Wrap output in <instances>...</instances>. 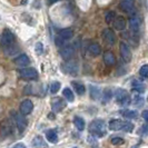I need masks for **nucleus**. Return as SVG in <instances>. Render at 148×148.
Segmentation results:
<instances>
[{
    "mask_svg": "<svg viewBox=\"0 0 148 148\" xmlns=\"http://www.w3.org/2000/svg\"><path fill=\"white\" fill-rule=\"evenodd\" d=\"M89 132L90 134L95 135L97 137H104L107 134V128L106 124L103 119H95L90 123L89 125Z\"/></svg>",
    "mask_w": 148,
    "mask_h": 148,
    "instance_id": "obj_1",
    "label": "nucleus"
},
{
    "mask_svg": "<svg viewBox=\"0 0 148 148\" xmlns=\"http://www.w3.org/2000/svg\"><path fill=\"white\" fill-rule=\"evenodd\" d=\"M114 96H115L117 104L120 105V106H128L132 103V98L125 89L117 88L114 92Z\"/></svg>",
    "mask_w": 148,
    "mask_h": 148,
    "instance_id": "obj_2",
    "label": "nucleus"
},
{
    "mask_svg": "<svg viewBox=\"0 0 148 148\" xmlns=\"http://www.w3.org/2000/svg\"><path fill=\"white\" fill-rule=\"evenodd\" d=\"M1 45L3 48H8L15 45V36L14 34L8 29H5L1 35Z\"/></svg>",
    "mask_w": 148,
    "mask_h": 148,
    "instance_id": "obj_3",
    "label": "nucleus"
},
{
    "mask_svg": "<svg viewBox=\"0 0 148 148\" xmlns=\"http://www.w3.org/2000/svg\"><path fill=\"white\" fill-rule=\"evenodd\" d=\"M19 75L22 79H36L38 77L37 70L31 67H23L22 69H20Z\"/></svg>",
    "mask_w": 148,
    "mask_h": 148,
    "instance_id": "obj_4",
    "label": "nucleus"
},
{
    "mask_svg": "<svg viewBox=\"0 0 148 148\" xmlns=\"http://www.w3.org/2000/svg\"><path fill=\"white\" fill-rule=\"evenodd\" d=\"M62 70L68 75L76 76V75L78 74L79 67L77 65V62H75L74 60H67L66 64L62 65Z\"/></svg>",
    "mask_w": 148,
    "mask_h": 148,
    "instance_id": "obj_5",
    "label": "nucleus"
},
{
    "mask_svg": "<svg viewBox=\"0 0 148 148\" xmlns=\"http://www.w3.org/2000/svg\"><path fill=\"white\" fill-rule=\"evenodd\" d=\"M25 115L23 114H19V112H16V111H12V117L15 119L16 126L17 128L20 130V132H23L27 127V120L23 117Z\"/></svg>",
    "mask_w": 148,
    "mask_h": 148,
    "instance_id": "obj_6",
    "label": "nucleus"
},
{
    "mask_svg": "<svg viewBox=\"0 0 148 148\" xmlns=\"http://www.w3.org/2000/svg\"><path fill=\"white\" fill-rule=\"evenodd\" d=\"M119 51H120V56L124 59V61L129 62L132 60V51H130V49H129V47L126 42L121 41L119 44Z\"/></svg>",
    "mask_w": 148,
    "mask_h": 148,
    "instance_id": "obj_7",
    "label": "nucleus"
},
{
    "mask_svg": "<svg viewBox=\"0 0 148 148\" xmlns=\"http://www.w3.org/2000/svg\"><path fill=\"white\" fill-rule=\"evenodd\" d=\"M103 38H104V40L108 45H115L116 44V40H117L115 32L110 28L104 29V31H103Z\"/></svg>",
    "mask_w": 148,
    "mask_h": 148,
    "instance_id": "obj_8",
    "label": "nucleus"
},
{
    "mask_svg": "<svg viewBox=\"0 0 148 148\" xmlns=\"http://www.w3.org/2000/svg\"><path fill=\"white\" fill-rule=\"evenodd\" d=\"M128 25H129V28L133 31V34H138L139 29H140V19L137 17V16H133L129 18L128 20Z\"/></svg>",
    "mask_w": 148,
    "mask_h": 148,
    "instance_id": "obj_9",
    "label": "nucleus"
},
{
    "mask_svg": "<svg viewBox=\"0 0 148 148\" xmlns=\"http://www.w3.org/2000/svg\"><path fill=\"white\" fill-rule=\"evenodd\" d=\"M66 107V103L59 98V97H55L51 100V109L53 112H59L60 110H62Z\"/></svg>",
    "mask_w": 148,
    "mask_h": 148,
    "instance_id": "obj_10",
    "label": "nucleus"
},
{
    "mask_svg": "<svg viewBox=\"0 0 148 148\" xmlns=\"http://www.w3.org/2000/svg\"><path fill=\"white\" fill-rule=\"evenodd\" d=\"M34 109V104L30 99H25L22 100L21 104H20V112L23 114L25 116L26 115H29L31 114V111Z\"/></svg>",
    "mask_w": 148,
    "mask_h": 148,
    "instance_id": "obj_11",
    "label": "nucleus"
},
{
    "mask_svg": "<svg viewBox=\"0 0 148 148\" xmlns=\"http://www.w3.org/2000/svg\"><path fill=\"white\" fill-rule=\"evenodd\" d=\"M75 55V49L73 46H66L60 50V56L65 60H70L73 59Z\"/></svg>",
    "mask_w": 148,
    "mask_h": 148,
    "instance_id": "obj_12",
    "label": "nucleus"
},
{
    "mask_svg": "<svg viewBox=\"0 0 148 148\" xmlns=\"http://www.w3.org/2000/svg\"><path fill=\"white\" fill-rule=\"evenodd\" d=\"M119 7L124 12L130 14L134 10V0H120Z\"/></svg>",
    "mask_w": 148,
    "mask_h": 148,
    "instance_id": "obj_13",
    "label": "nucleus"
},
{
    "mask_svg": "<svg viewBox=\"0 0 148 148\" xmlns=\"http://www.w3.org/2000/svg\"><path fill=\"white\" fill-rule=\"evenodd\" d=\"M127 26V22H126V19L124 18V17H121V16H118V17H116L115 18V20H114V27H115V29L116 30H125Z\"/></svg>",
    "mask_w": 148,
    "mask_h": 148,
    "instance_id": "obj_14",
    "label": "nucleus"
},
{
    "mask_svg": "<svg viewBox=\"0 0 148 148\" xmlns=\"http://www.w3.org/2000/svg\"><path fill=\"white\" fill-rule=\"evenodd\" d=\"M15 64L17 65V66L23 68V67L29 66L30 59L27 55H20V56H18V57L15 59Z\"/></svg>",
    "mask_w": 148,
    "mask_h": 148,
    "instance_id": "obj_15",
    "label": "nucleus"
},
{
    "mask_svg": "<svg viewBox=\"0 0 148 148\" xmlns=\"http://www.w3.org/2000/svg\"><path fill=\"white\" fill-rule=\"evenodd\" d=\"M104 62L106 66H114L116 64V57L114 56V53L110 51H106L104 53Z\"/></svg>",
    "mask_w": 148,
    "mask_h": 148,
    "instance_id": "obj_16",
    "label": "nucleus"
},
{
    "mask_svg": "<svg viewBox=\"0 0 148 148\" xmlns=\"http://www.w3.org/2000/svg\"><path fill=\"white\" fill-rule=\"evenodd\" d=\"M88 49L90 55L94 56V57H97V56H99L101 53V47H100V45L97 44V42H92V44L89 45Z\"/></svg>",
    "mask_w": 148,
    "mask_h": 148,
    "instance_id": "obj_17",
    "label": "nucleus"
},
{
    "mask_svg": "<svg viewBox=\"0 0 148 148\" xmlns=\"http://www.w3.org/2000/svg\"><path fill=\"white\" fill-rule=\"evenodd\" d=\"M124 125V121L120 120V119H111L109 121V129L110 130H121Z\"/></svg>",
    "mask_w": 148,
    "mask_h": 148,
    "instance_id": "obj_18",
    "label": "nucleus"
},
{
    "mask_svg": "<svg viewBox=\"0 0 148 148\" xmlns=\"http://www.w3.org/2000/svg\"><path fill=\"white\" fill-rule=\"evenodd\" d=\"M46 138H47V140L49 141V143L56 144V143H58V134H57V132L55 129H49L46 133Z\"/></svg>",
    "mask_w": 148,
    "mask_h": 148,
    "instance_id": "obj_19",
    "label": "nucleus"
},
{
    "mask_svg": "<svg viewBox=\"0 0 148 148\" xmlns=\"http://www.w3.org/2000/svg\"><path fill=\"white\" fill-rule=\"evenodd\" d=\"M89 91H90V96L94 100H98L101 98V91H100V88L97 87V86H90L89 87Z\"/></svg>",
    "mask_w": 148,
    "mask_h": 148,
    "instance_id": "obj_20",
    "label": "nucleus"
},
{
    "mask_svg": "<svg viewBox=\"0 0 148 148\" xmlns=\"http://www.w3.org/2000/svg\"><path fill=\"white\" fill-rule=\"evenodd\" d=\"M71 86L74 87L75 91H76L78 95H84V94H85V91H86V88H85V86L82 85V82H71Z\"/></svg>",
    "mask_w": 148,
    "mask_h": 148,
    "instance_id": "obj_21",
    "label": "nucleus"
},
{
    "mask_svg": "<svg viewBox=\"0 0 148 148\" xmlns=\"http://www.w3.org/2000/svg\"><path fill=\"white\" fill-rule=\"evenodd\" d=\"M34 147H47V144L45 143L44 138L41 136H36L34 139H32V144H31Z\"/></svg>",
    "mask_w": 148,
    "mask_h": 148,
    "instance_id": "obj_22",
    "label": "nucleus"
},
{
    "mask_svg": "<svg viewBox=\"0 0 148 148\" xmlns=\"http://www.w3.org/2000/svg\"><path fill=\"white\" fill-rule=\"evenodd\" d=\"M59 35L64 38V39L69 40V39H71L73 36H74V31H73V29H70V28H65V29L60 30Z\"/></svg>",
    "mask_w": 148,
    "mask_h": 148,
    "instance_id": "obj_23",
    "label": "nucleus"
},
{
    "mask_svg": "<svg viewBox=\"0 0 148 148\" xmlns=\"http://www.w3.org/2000/svg\"><path fill=\"white\" fill-rule=\"evenodd\" d=\"M74 125L78 130L82 132V130L85 129V120L82 117H79V116H76L74 118Z\"/></svg>",
    "mask_w": 148,
    "mask_h": 148,
    "instance_id": "obj_24",
    "label": "nucleus"
},
{
    "mask_svg": "<svg viewBox=\"0 0 148 148\" xmlns=\"http://www.w3.org/2000/svg\"><path fill=\"white\" fill-rule=\"evenodd\" d=\"M120 114H121L124 117H126V118H128V119H135V118H137V116H138L137 111H136V110H130V109H125V110H121V111H120Z\"/></svg>",
    "mask_w": 148,
    "mask_h": 148,
    "instance_id": "obj_25",
    "label": "nucleus"
},
{
    "mask_svg": "<svg viewBox=\"0 0 148 148\" xmlns=\"http://www.w3.org/2000/svg\"><path fill=\"white\" fill-rule=\"evenodd\" d=\"M62 95L65 96V98H66L68 101H74V100H75L74 92H73V90H71L70 88H65V89H64Z\"/></svg>",
    "mask_w": 148,
    "mask_h": 148,
    "instance_id": "obj_26",
    "label": "nucleus"
},
{
    "mask_svg": "<svg viewBox=\"0 0 148 148\" xmlns=\"http://www.w3.org/2000/svg\"><path fill=\"white\" fill-rule=\"evenodd\" d=\"M114 96L112 95V92H111L110 89H105L104 90V94H103V99H101V101H103V104H106V103H108L109 100L111 99V97Z\"/></svg>",
    "mask_w": 148,
    "mask_h": 148,
    "instance_id": "obj_27",
    "label": "nucleus"
},
{
    "mask_svg": "<svg viewBox=\"0 0 148 148\" xmlns=\"http://www.w3.org/2000/svg\"><path fill=\"white\" fill-rule=\"evenodd\" d=\"M133 89L134 90H136L137 92H139V94H143L144 91H145V85L144 84H141V82H133Z\"/></svg>",
    "mask_w": 148,
    "mask_h": 148,
    "instance_id": "obj_28",
    "label": "nucleus"
},
{
    "mask_svg": "<svg viewBox=\"0 0 148 148\" xmlns=\"http://www.w3.org/2000/svg\"><path fill=\"white\" fill-rule=\"evenodd\" d=\"M123 132H126V133H132L134 130V125L129 121H124V125L121 128Z\"/></svg>",
    "mask_w": 148,
    "mask_h": 148,
    "instance_id": "obj_29",
    "label": "nucleus"
},
{
    "mask_svg": "<svg viewBox=\"0 0 148 148\" xmlns=\"http://www.w3.org/2000/svg\"><path fill=\"white\" fill-rule=\"evenodd\" d=\"M115 18H116V12L115 11H108L107 14H106V17H105V20L107 23H110L115 20Z\"/></svg>",
    "mask_w": 148,
    "mask_h": 148,
    "instance_id": "obj_30",
    "label": "nucleus"
},
{
    "mask_svg": "<svg viewBox=\"0 0 148 148\" xmlns=\"http://www.w3.org/2000/svg\"><path fill=\"white\" fill-rule=\"evenodd\" d=\"M133 100H134V103H135V105L138 106V107H141V106H144V104H145V99L141 96H139V95L134 97Z\"/></svg>",
    "mask_w": 148,
    "mask_h": 148,
    "instance_id": "obj_31",
    "label": "nucleus"
},
{
    "mask_svg": "<svg viewBox=\"0 0 148 148\" xmlns=\"http://www.w3.org/2000/svg\"><path fill=\"white\" fill-rule=\"evenodd\" d=\"M139 75H140L143 78L147 79L148 78V65H144V66L140 67V69H139Z\"/></svg>",
    "mask_w": 148,
    "mask_h": 148,
    "instance_id": "obj_32",
    "label": "nucleus"
},
{
    "mask_svg": "<svg viewBox=\"0 0 148 148\" xmlns=\"http://www.w3.org/2000/svg\"><path fill=\"white\" fill-rule=\"evenodd\" d=\"M59 89H60V82H53L51 85H50V92H51V94H56Z\"/></svg>",
    "mask_w": 148,
    "mask_h": 148,
    "instance_id": "obj_33",
    "label": "nucleus"
},
{
    "mask_svg": "<svg viewBox=\"0 0 148 148\" xmlns=\"http://www.w3.org/2000/svg\"><path fill=\"white\" fill-rule=\"evenodd\" d=\"M125 143V140L121 138V137H114L111 138V144L115 145V146H119V145H123Z\"/></svg>",
    "mask_w": 148,
    "mask_h": 148,
    "instance_id": "obj_34",
    "label": "nucleus"
},
{
    "mask_svg": "<svg viewBox=\"0 0 148 148\" xmlns=\"http://www.w3.org/2000/svg\"><path fill=\"white\" fill-rule=\"evenodd\" d=\"M35 49H36V52L38 55H41L44 52V46H42L41 42H37L36 46H35Z\"/></svg>",
    "mask_w": 148,
    "mask_h": 148,
    "instance_id": "obj_35",
    "label": "nucleus"
},
{
    "mask_svg": "<svg viewBox=\"0 0 148 148\" xmlns=\"http://www.w3.org/2000/svg\"><path fill=\"white\" fill-rule=\"evenodd\" d=\"M55 41H56V45H57L58 47H61V46H64V45H65V41H66V39H64V38H62L59 35L58 37L55 39Z\"/></svg>",
    "mask_w": 148,
    "mask_h": 148,
    "instance_id": "obj_36",
    "label": "nucleus"
},
{
    "mask_svg": "<svg viewBox=\"0 0 148 148\" xmlns=\"http://www.w3.org/2000/svg\"><path fill=\"white\" fill-rule=\"evenodd\" d=\"M141 134H143L144 136H148V121L144 126L141 127Z\"/></svg>",
    "mask_w": 148,
    "mask_h": 148,
    "instance_id": "obj_37",
    "label": "nucleus"
},
{
    "mask_svg": "<svg viewBox=\"0 0 148 148\" xmlns=\"http://www.w3.org/2000/svg\"><path fill=\"white\" fill-rule=\"evenodd\" d=\"M141 117L145 119L146 121H148V110H144L141 112Z\"/></svg>",
    "mask_w": 148,
    "mask_h": 148,
    "instance_id": "obj_38",
    "label": "nucleus"
},
{
    "mask_svg": "<svg viewBox=\"0 0 148 148\" xmlns=\"http://www.w3.org/2000/svg\"><path fill=\"white\" fill-rule=\"evenodd\" d=\"M12 147H15V148H23V147H25V145H23V144H20V143H18V144H15Z\"/></svg>",
    "mask_w": 148,
    "mask_h": 148,
    "instance_id": "obj_39",
    "label": "nucleus"
},
{
    "mask_svg": "<svg viewBox=\"0 0 148 148\" xmlns=\"http://www.w3.org/2000/svg\"><path fill=\"white\" fill-rule=\"evenodd\" d=\"M56 1H58V0H50V3H53V2H56Z\"/></svg>",
    "mask_w": 148,
    "mask_h": 148,
    "instance_id": "obj_40",
    "label": "nucleus"
}]
</instances>
